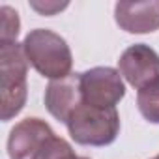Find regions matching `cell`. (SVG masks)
I'll return each mask as SVG.
<instances>
[{
	"label": "cell",
	"mask_w": 159,
	"mask_h": 159,
	"mask_svg": "<svg viewBox=\"0 0 159 159\" xmlns=\"http://www.w3.org/2000/svg\"><path fill=\"white\" fill-rule=\"evenodd\" d=\"M118 71L133 88L142 90L159 81V54L150 45L135 43L122 52Z\"/></svg>",
	"instance_id": "5"
},
{
	"label": "cell",
	"mask_w": 159,
	"mask_h": 159,
	"mask_svg": "<svg viewBox=\"0 0 159 159\" xmlns=\"http://www.w3.org/2000/svg\"><path fill=\"white\" fill-rule=\"evenodd\" d=\"M51 125L39 118H25L10 131L8 153L10 159H36L45 144L54 139Z\"/></svg>",
	"instance_id": "6"
},
{
	"label": "cell",
	"mask_w": 159,
	"mask_h": 159,
	"mask_svg": "<svg viewBox=\"0 0 159 159\" xmlns=\"http://www.w3.org/2000/svg\"><path fill=\"white\" fill-rule=\"evenodd\" d=\"M23 51L28 64L43 77L58 81L71 75L73 56L62 36L47 28L30 30L23 41Z\"/></svg>",
	"instance_id": "2"
},
{
	"label": "cell",
	"mask_w": 159,
	"mask_h": 159,
	"mask_svg": "<svg viewBox=\"0 0 159 159\" xmlns=\"http://www.w3.org/2000/svg\"><path fill=\"white\" fill-rule=\"evenodd\" d=\"M83 103L81 73H71L58 81H51L45 90V107L58 122L67 124L69 116Z\"/></svg>",
	"instance_id": "7"
},
{
	"label": "cell",
	"mask_w": 159,
	"mask_h": 159,
	"mask_svg": "<svg viewBox=\"0 0 159 159\" xmlns=\"http://www.w3.org/2000/svg\"><path fill=\"white\" fill-rule=\"evenodd\" d=\"M81 92L86 105L98 109H116L125 96V84L118 69L99 66L81 73Z\"/></svg>",
	"instance_id": "4"
},
{
	"label": "cell",
	"mask_w": 159,
	"mask_h": 159,
	"mask_svg": "<svg viewBox=\"0 0 159 159\" xmlns=\"http://www.w3.org/2000/svg\"><path fill=\"white\" fill-rule=\"evenodd\" d=\"M153 159H159V153H157V155H155V157H153Z\"/></svg>",
	"instance_id": "13"
},
{
	"label": "cell",
	"mask_w": 159,
	"mask_h": 159,
	"mask_svg": "<svg viewBox=\"0 0 159 159\" xmlns=\"http://www.w3.org/2000/svg\"><path fill=\"white\" fill-rule=\"evenodd\" d=\"M30 6H32L36 11H39L41 15H54V13L62 11L64 8H67V2H62V4H58V2H45V4L30 2Z\"/></svg>",
	"instance_id": "12"
},
{
	"label": "cell",
	"mask_w": 159,
	"mask_h": 159,
	"mask_svg": "<svg viewBox=\"0 0 159 159\" xmlns=\"http://www.w3.org/2000/svg\"><path fill=\"white\" fill-rule=\"evenodd\" d=\"M0 118L2 122H10L23 111L28 94V60L25 56L23 43H0Z\"/></svg>",
	"instance_id": "1"
},
{
	"label": "cell",
	"mask_w": 159,
	"mask_h": 159,
	"mask_svg": "<svg viewBox=\"0 0 159 159\" xmlns=\"http://www.w3.org/2000/svg\"><path fill=\"white\" fill-rule=\"evenodd\" d=\"M66 125L77 144L109 146L120 133V114L116 109H98L83 103L69 116Z\"/></svg>",
	"instance_id": "3"
},
{
	"label": "cell",
	"mask_w": 159,
	"mask_h": 159,
	"mask_svg": "<svg viewBox=\"0 0 159 159\" xmlns=\"http://www.w3.org/2000/svg\"><path fill=\"white\" fill-rule=\"evenodd\" d=\"M116 25L129 34H150L159 30V2H118L114 6Z\"/></svg>",
	"instance_id": "8"
},
{
	"label": "cell",
	"mask_w": 159,
	"mask_h": 159,
	"mask_svg": "<svg viewBox=\"0 0 159 159\" xmlns=\"http://www.w3.org/2000/svg\"><path fill=\"white\" fill-rule=\"evenodd\" d=\"M36 159H88V157L77 155L67 140H64L60 137H54L45 144V148L39 152V155Z\"/></svg>",
	"instance_id": "10"
},
{
	"label": "cell",
	"mask_w": 159,
	"mask_h": 159,
	"mask_svg": "<svg viewBox=\"0 0 159 159\" xmlns=\"http://www.w3.org/2000/svg\"><path fill=\"white\" fill-rule=\"evenodd\" d=\"M137 107L148 122L159 124V81L142 88V90H139Z\"/></svg>",
	"instance_id": "9"
},
{
	"label": "cell",
	"mask_w": 159,
	"mask_h": 159,
	"mask_svg": "<svg viewBox=\"0 0 159 159\" xmlns=\"http://www.w3.org/2000/svg\"><path fill=\"white\" fill-rule=\"evenodd\" d=\"M0 15H2V43L4 41H17L19 28H21L19 13L10 6H2L0 8Z\"/></svg>",
	"instance_id": "11"
}]
</instances>
